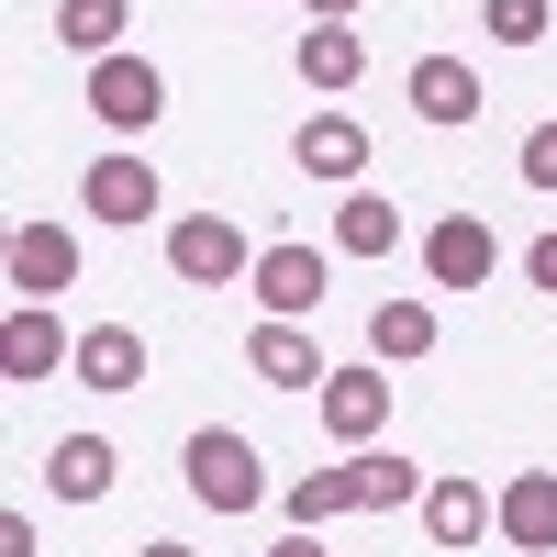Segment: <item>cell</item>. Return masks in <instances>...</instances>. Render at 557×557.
Returning a JSON list of instances; mask_svg holds the SVG:
<instances>
[{
    "instance_id": "cell-1",
    "label": "cell",
    "mask_w": 557,
    "mask_h": 557,
    "mask_svg": "<svg viewBox=\"0 0 557 557\" xmlns=\"http://www.w3.org/2000/svg\"><path fill=\"white\" fill-rule=\"evenodd\" d=\"M190 502H212V513H257V502H268L257 446L223 435V424H201V435H190Z\"/></svg>"
},
{
    "instance_id": "cell-2",
    "label": "cell",
    "mask_w": 557,
    "mask_h": 557,
    "mask_svg": "<svg viewBox=\"0 0 557 557\" xmlns=\"http://www.w3.org/2000/svg\"><path fill=\"white\" fill-rule=\"evenodd\" d=\"M168 268L190 278V290H235V278H257V246L223 212H190V223H168Z\"/></svg>"
},
{
    "instance_id": "cell-3",
    "label": "cell",
    "mask_w": 557,
    "mask_h": 557,
    "mask_svg": "<svg viewBox=\"0 0 557 557\" xmlns=\"http://www.w3.org/2000/svg\"><path fill=\"white\" fill-rule=\"evenodd\" d=\"M168 112V78L146 67V57H101L89 67V123H112V134H146Z\"/></svg>"
},
{
    "instance_id": "cell-4",
    "label": "cell",
    "mask_w": 557,
    "mask_h": 557,
    "mask_svg": "<svg viewBox=\"0 0 557 557\" xmlns=\"http://www.w3.org/2000/svg\"><path fill=\"white\" fill-rule=\"evenodd\" d=\"M0 368H12V380H57V368H78V335L45 301H12L0 312Z\"/></svg>"
},
{
    "instance_id": "cell-5",
    "label": "cell",
    "mask_w": 557,
    "mask_h": 557,
    "mask_svg": "<svg viewBox=\"0 0 557 557\" xmlns=\"http://www.w3.org/2000/svg\"><path fill=\"white\" fill-rule=\"evenodd\" d=\"M246 290L268 301V323H312L323 312V257L312 246H257V278Z\"/></svg>"
},
{
    "instance_id": "cell-6",
    "label": "cell",
    "mask_w": 557,
    "mask_h": 557,
    "mask_svg": "<svg viewBox=\"0 0 557 557\" xmlns=\"http://www.w3.org/2000/svg\"><path fill=\"white\" fill-rule=\"evenodd\" d=\"M312 412H323V435H346V446H368L391 424V368H335V380L312 391Z\"/></svg>"
},
{
    "instance_id": "cell-7",
    "label": "cell",
    "mask_w": 557,
    "mask_h": 557,
    "mask_svg": "<svg viewBox=\"0 0 557 557\" xmlns=\"http://www.w3.org/2000/svg\"><path fill=\"white\" fill-rule=\"evenodd\" d=\"M424 268H435V290H480V278L502 268V235L480 212H446L435 235H424Z\"/></svg>"
},
{
    "instance_id": "cell-8",
    "label": "cell",
    "mask_w": 557,
    "mask_h": 557,
    "mask_svg": "<svg viewBox=\"0 0 557 557\" xmlns=\"http://www.w3.org/2000/svg\"><path fill=\"white\" fill-rule=\"evenodd\" d=\"M491 524H502V546H524V557H557V469H524V480H502Z\"/></svg>"
},
{
    "instance_id": "cell-9",
    "label": "cell",
    "mask_w": 557,
    "mask_h": 557,
    "mask_svg": "<svg viewBox=\"0 0 557 557\" xmlns=\"http://www.w3.org/2000/svg\"><path fill=\"white\" fill-rule=\"evenodd\" d=\"M78 278V235H57V223H12V290L23 301H57Z\"/></svg>"
},
{
    "instance_id": "cell-10",
    "label": "cell",
    "mask_w": 557,
    "mask_h": 557,
    "mask_svg": "<svg viewBox=\"0 0 557 557\" xmlns=\"http://www.w3.org/2000/svg\"><path fill=\"white\" fill-rule=\"evenodd\" d=\"M290 157H301V178H346V190H357V168H368V123H357V112H312V123L290 134Z\"/></svg>"
},
{
    "instance_id": "cell-11",
    "label": "cell",
    "mask_w": 557,
    "mask_h": 557,
    "mask_svg": "<svg viewBox=\"0 0 557 557\" xmlns=\"http://www.w3.org/2000/svg\"><path fill=\"white\" fill-rule=\"evenodd\" d=\"M246 368H257L268 391H323V380H335V368L312 357V335H301V323H257V335H246Z\"/></svg>"
},
{
    "instance_id": "cell-12",
    "label": "cell",
    "mask_w": 557,
    "mask_h": 557,
    "mask_svg": "<svg viewBox=\"0 0 557 557\" xmlns=\"http://www.w3.org/2000/svg\"><path fill=\"white\" fill-rule=\"evenodd\" d=\"M78 201L101 212V223H146V212H157L168 190H157V168H146V157H101V168L78 178Z\"/></svg>"
},
{
    "instance_id": "cell-13",
    "label": "cell",
    "mask_w": 557,
    "mask_h": 557,
    "mask_svg": "<svg viewBox=\"0 0 557 557\" xmlns=\"http://www.w3.org/2000/svg\"><path fill=\"white\" fill-rule=\"evenodd\" d=\"M278 513H290V535H323L335 513H368V491H357V457H346V469H301L290 491H278Z\"/></svg>"
},
{
    "instance_id": "cell-14",
    "label": "cell",
    "mask_w": 557,
    "mask_h": 557,
    "mask_svg": "<svg viewBox=\"0 0 557 557\" xmlns=\"http://www.w3.org/2000/svg\"><path fill=\"white\" fill-rule=\"evenodd\" d=\"M78 391H146V335L134 323H89L78 335Z\"/></svg>"
},
{
    "instance_id": "cell-15",
    "label": "cell",
    "mask_w": 557,
    "mask_h": 557,
    "mask_svg": "<svg viewBox=\"0 0 557 557\" xmlns=\"http://www.w3.org/2000/svg\"><path fill=\"white\" fill-rule=\"evenodd\" d=\"M401 101L424 112V123H469V112H480V67H469V57H424V67L401 78Z\"/></svg>"
},
{
    "instance_id": "cell-16",
    "label": "cell",
    "mask_w": 557,
    "mask_h": 557,
    "mask_svg": "<svg viewBox=\"0 0 557 557\" xmlns=\"http://www.w3.org/2000/svg\"><path fill=\"white\" fill-rule=\"evenodd\" d=\"M424 535H435L446 557L480 546V535H491V491H480V480H435V491H424Z\"/></svg>"
},
{
    "instance_id": "cell-17",
    "label": "cell",
    "mask_w": 557,
    "mask_h": 557,
    "mask_svg": "<svg viewBox=\"0 0 557 557\" xmlns=\"http://www.w3.org/2000/svg\"><path fill=\"white\" fill-rule=\"evenodd\" d=\"M112 469H123V457H112L101 435H57V457H45V491H57V502H101Z\"/></svg>"
},
{
    "instance_id": "cell-18",
    "label": "cell",
    "mask_w": 557,
    "mask_h": 557,
    "mask_svg": "<svg viewBox=\"0 0 557 557\" xmlns=\"http://www.w3.org/2000/svg\"><path fill=\"white\" fill-rule=\"evenodd\" d=\"M368 357H380V368L435 357V301H380V312H368Z\"/></svg>"
},
{
    "instance_id": "cell-19",
    "label": "cell",
    "mask_w": 557,
    "mask_h": 557,
    "mask_svg": "<svg viewBox=\"0 0 557 557\" xmlns=\"http://www.w3.org/2000/svg\"><path fill=\"white\" fill-rule=\"evenodd\" d=\"M357 67H368L357 23H301V78L312 89H357Z\"/></svg>"
},
{
    "instance_id": "cell-20",
    "label": "cell",
    "mask_w": 557,
    "mask_h": 557,
    "mask_svg": "<svg viewBox=\"0 0 557 557\" xmlns=\"http://www.w3.org/2000/svg\"><path fill=\"white\" fill-rule=\"evenodd\" d=\"M57 45H67V57H89V67L123 57V0H57Z\"/></svg>"
},
{
    "instance_id": "cell-21",
    "label": "cell",
    "mask_w": 557,
    "mask_h": 557,
    "mask_svg": "<svg viewBox=\"0 0 557 557\" xmlns=\"http://www.w3.org/2000/svg\"><path fill=\"white\" fill-rule=\"evenodd\" d=\"M335 246H346V257H391V246H401V212H391L380 190H346V201H335Z\"/></svg>"
},
{
    "instance_id": "cell-22",
    "label": "cell",
    "mask_w": 557,
    "mask_h": 557,
    "mask_svg": "<svg viewBox=\"0 0 557 557\" xmlns=\"http://www.w3.org/2000/svg\"><path fill=\"white\" fill-rule=\"evenodd\" d=\"M357 491H368V513H401V502H424L435 480L412 469V457H380V446H368V457H357Z\"/></svg>"
},
{
    "instance_id": "cell-23",
    "label": "cell",
    "mask_w": 557,
    "mask_h": 557,
    "mask_svg": "<svg viewBox=\"0 0 557 557\" xmlns=\"http://www.w3.org/2000/svg\"><path fill=\"white\" fill-rule=\"evenodd\" d=\"M491 34H502V45H535V34H546V0H491Z\"/></svg>"
},
{
    "instance_id": "cell-24",
    "label": "cell",
    "mask_w": 557,
    "mask_h": 557,
    "mask_svg": "<svg viewBox=\"0 0 557 557\" xmlns=\"http://www.w3.org/2000/svg\"><path fill=\"white\" fill-rule=\"evenodd\" d=\"M524 190H557V112L524 134Z\"/></svg>"
},
{
    "instance_id": "cell-25",
    "label": "cell",
    "mask_w": 557,
    "mask_h": 557,
    "mask_svg": "<svg viewBox=\"0 0 557 557\" xmlns=\"http://www.w3.org/2000/svg\"><path fill=\"white\" fill-rule=\"evenodd\" d=\"M524 278H535V290H557V235H535V246H524Z\"/></svg>"
},
{
    "instance_id": "cell-26",
    "label": "cell",
    "mask_w": 557,
    "mask_h": 557,
    "mask_svg": "<svg viewBox=\"0 0 557 557\" xmlns=\"http://www.w3.org/2000/svg\"><path fill=\"white\" fill-rule=\"evenodd\" d=\"M268 557H323V535H278V546H268Z\"/></svg>"
},
{
    "instance_id": "cell-27",
    "label": "cell",
    "mask_w": 557,
    "mask_h": 557,
    "mask_svg": "<svg viewBox=\"0 0 557 557\" xmlns=\"http://www.w3.org/2000/svg\"><path fill=\"white\" fill-rule=\"evenodd\" d=\"M301 12H312V23H346V12H357V0H301Z\"/></svg>"
},
{
    "instance_id": "cell-28",
    "label": "cell",
    "mask_w": 557,
    "mask_h": 557,
    "mask_svg": "<svg viewBox=\"0 0 557 557\" xmlns=\"http://www.w3.org/2000/svg\"><path fill=\"white\" fill-rule=\"evenodd\" d=\"M146 557H190V546H146Z\"/></svg>"
}]
</instances>
